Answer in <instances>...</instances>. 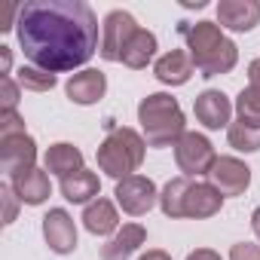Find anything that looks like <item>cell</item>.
I'll return each instance as SVG.
<instances>
[{
  "label": "cell",
  "instance_id": "1",
  "mask_svg": "<svg viewBox=\"0 0 260 260\" xmlns=\"http://www.w3.org/2000/svg\"><path fill=\"white\" fill-rule=\"evenodd\" d=\"M16 37L25 58L49 74L83 68L98 43V19L83 0H28L19 7Z\"/></svg>",
  "mask_w": 260,
  "mask_h": 260
},
{
  "label": "cell",
  "instance_id": "2",
  "mask_svg": "<svg viewBox=\"0 0 260 260\" xmlns=\"http://www.w3.org/2000/svg\"><path fill=\"white\" fill-rule=\"evenodd\" d=\"M184 37H187V49H190L193 68L199 71V77H220V74H230L236 68L239 49L220 31V25L196 22V25L184 28Z\"/></svg>",
  "mask_w": 260,
  "mask_h": 260
},
{
  "label": "cell",
  "instance_id": "3",
  "mask_svg": "<svg viewBox=\"0 0 260 260\" xmlns=\"http://www.w3.org/2000/svg\"><path fill=\"white\" fill-rule=\"evenodd\" d=\"M138 122L147 147H172L184 138L187 122H184V110L178 104V98L166 95V92H153L147 98H141L138 104Z\"/></svg>",
  "mask_w": 260,
  "mask_h": 260
},
{
  "label": "cell",
  "instance_id": "4",
  "mask_svg": "<svg viewBox=\"0 0 260 260\" xmlns=\"http://www.w3.org/2000/svg\"><path fill=\"white\" fill-rule=\"evenodd\" d=\"M144 150H147V141L144 135H138L135 128H110L107 138L101 141L98 147V169L107 175V178H132L141 162H144Z\"/></svg>",
  "mask_w": 260,
  "mask_h": 260
},
{
  "label": "cell",
  "instance_id": "5",
  "mask_svg": "<svg viewBox=\"0 0 260 260\" xmlns=\"http://www.w3.org/2000/svg\"><path fill=\"white\" fill-rule=\"evenodd\" d=\"M175 159H178V169L184 172V178H199V175L211 172L217 156H214V147L205 135L184 132V138L175 144Z\"/></svg>",
  "mask_w": 260,
  "mask_h": 260
},
{
  "label": "cell",
  "instance_id": "6",
  "mask_svg": "<svg viewBox=\"0 0 260 260\" xmlns=\"http://www.w3.org/2000/svg\"><path fill=\"white\" fill-rule=\"evenodd\" d=\"M138 34V25L132 19V13L125 10H113L104 16L101 22V58L104 61H119L122 58V49L128 46V40H132Z\"/></svg>",
  "mask_w": 260,
  "mask_h": 260
},
{
  "label": "cell",
  "instance_id": "7",
  "mask_svg": "<svg viewBox=\"0 0 260 260\" xmlns=\"http://www.w3.org/2000/svg\"><path fill=\"white\" fill-rule=\"evenodd\" d=\"M116 202L125 214H132V217H141L147 214L156 202H159V193H156V184L144 175H132V178H122L116 181Z\"/></svg>",
  "mask_w": 260,
  "mask_h": 260
},
{
  "label": "cell",
  "instance_id": "8",
  "mask_svg": "<svg viewBox=\"0 0 260 260\" xmlns=\"http://www.w3.org/2000/svg\"><path fill=\"white\" fill-rule=\"evenodd\" d=\"M208 184L220 196H242L251 184V169L236 156H217L208 172Z\"/></svg>",
  "mask_w": 260,
  "mask_h": 260
},
{
  "label": "cell",
  "instance_id": "9",
  "mask_svg": "<svg viewBox=\"0 0 260 260\" xmlns=\"http://www.w3.org/2000/svg\"><path fill=\"white\" fill-rule=\"evenodd\" d=\"M0 166H4V172L10 178L37 169V144H34V138L28 132L16 135V138H4L0 141Z\"/></svg>",
  "mask_w": 260,
  "mask_h": 260
},
{
  "label": "cell",
  "instance_id": "10",
  "mask_svg": "<svg viewBox=\"0 0 260 260\" xmlns=\"http://www.w3.org/2000/svg\"><path fill=\"white\" fill-rule=\"evenodd\" d=\"M43 239L49 245V251L55 254H71L77 248V223L64 208H49V214L43 217Z\"/></svg>",
  "mask_w": 260,
  "mask_h": 260
},
{
  "label": "cell",
  "instance_id": "11",
  "mask_svg": "<svg viewBox=\"0 0 260 260\" xmlns=\"http://www.w3.org/2000/svg\"><path fill=\"white\" fill-rule=\"evenodd\" d=\"M193 113H196V119L205 125V128H223V125H230V113H233V104H230V98L223 95V92H217V89H205L202 95H196V101H193Z\"/></svg>",
  "mask_w": 260,
  "mask_h": 260
},
{
  "label": "cell",
  "instance_id": "12",
  "mask_svg": "<svg viewBox=\"0 0 260 260\" xmlns=\"http://www.w3.org/2000/svg\"><path fill=\"white\" fill-rule=\"evenodd\" d=\"M217 19H220V28L251 31V28L260 25V4L257 0H220Z\"/></svg>",
  "mask_w": 260,
  "mask_h": 260
},
{
  "label": "cell",
  "instance_id": "13",
  "mask_svg": "<svg viewBox=\"0 0 260 260\" xmlns=\"http://www.w3.org/2000/svg\"><path fill=\"white\" fill-rule=\"evenodd\" d=\"M223 205V196L211 187V184H199V181H190V190L184 196V217H193V220H205V217H214Z\"/></svg>",
  "mask_w": 260,
  "mask_h": 260
},
{
  "label": "cell",
  "instance_id": "14",
  "mask_svg": "<svg viewBox=\"0 0 260 260\" xmlns=\"http://www.w3.org/2000/svg\"><path fill=\"white\" fill-rule=\"evenodd\" d=\"M64 89H68V98L74 104H95L107 92V77L101 71H95V68H86V71L74 74Z\"/></svg>",
  "mask_w": 260,
  "mask_h": 260
},
{
  "label": "cell",
  "instance_id": "15",
  "mask_svg": "<svg viewBox=\"0 0 260 260\" xmlns=\"http://www.w3.org/2000/svg\"><path fill=\"white\" fill-rule=\"evenodd\" d=\"M193 71H196V68H193V58H190V52H184V49H172V52H166L162 58H156V64H153L156 80L166 83V86H184V83H190Z\"/></svg>",
  "mask_w": 260,
  "mask_h": 260
},
{
  "label": "cell",
  "instance_id": "16",
  "mask_svg": "<svg viewBox=\"0 0 260 260\" xmlns=\"http://www.w3.org/2000/svg\"><path fill=\"white\" fill-rule=\"evenodd\" d=\"M147 239V230L141 223H122V230H116V236L101 248V260H128Z\"/></svg>",
  "mask_w": 260,
  "mask_h": 260
},
{
  "label": "cell",
  "instance_id": "17",
  "mask_svg": "<svg viewBox=\"0 0 260 260\" xmlns=\"http://www.w3.org/2000/svg\"><path fill=\"white\" fill-rule=\"evenodd\" d=\"M98 190H101V181H98V175L89 172V169H80V172L61 178V196H64L68 202H74V205H89V202H95V199H98Z\"/></svg>",
  "mask_w": 260,
  "mask_h": 260
},
{
  "label": "cell",
  "instance_id": "18",
  "mask_svg": "<svg viewBox=\"0 0 260 260\" xmlns=\"http://www.w3.org/2000/svg\"><path fill=\"white\" fill-rule=\"evenodd\" d=\"M13 190L25 205H43L49 199V193H52V184H49L46 172L31 169V172H22V175L13 178Z\"/></svg>",
  "mask_w": 260,
  "mask_h": 260
},
{
  "label": "cell",
  "instance_id": "19",
  "mask_svg": "<svg viewBox=\"0 0 260 260\" xmlns=\"http://www.w3.org/2000/svg\"><path fill=\"white\" fill-rule=\"evenodd\" d=\"M83 226L92 233V236H110V233H116V226H119V214H116V208H113V202L110 199H95V202H89L86 208H83Z\"/></svg>",
  "mask_w": 260,
  "mask_h": 260
},
{
  "label": "cell",
  "instance_id": "20",
  "mask_svg": "<svg viewBox=\"0 0 260 260\" xmlns=\"http://www.w3.org/2000/svg\"><path fill=\"white\" fill-rule=\"evenodd\" d=\"M43 166H46V172H52L58 178H68V175L83 169V150L68 144V141H58L43 153Z\"/></svg>",
  "mask_w": 260,
  "mask_h": 260
},
{
  "label": "cell",
  "instance_id": "21",
  "mask_svg": "<svg viewBox=\"0 0 260 260\" xmlns=\"http://www.w3.org/2000/svg\"><path fill=\"white\" fill-rule=\"evenodd\" d=\"M153 55H156V34L138 28V34L128 40V46L122 49V58L119 61L125 68H132V71H141V68H147L153 61Z\"/></svg>",
  "mask_w": 260,
  "mask_h": 260
},
{
  "label": "cell",
  "instance_id": "22",
  "mask_svg": "<svg viewBox=\"0 0 260 260\" xmlns=\"http://www.w3.org/2000/svg\"><path fill=\"white\" fill-rule=\"evenodd\" d=\"M187 190H190V178H172V181L162 187V193H159V208H162L166 217H172V220L184 217V196H187Z\"/></svg>",
  "mask_w": 260,
  "mask_h": 260
},
{
  "label": "cell",
  "instance_id": "23",
  "mask_svg": "<svg viewBox=\"0 0 260 260\" xmlns=\"http://www.w3.org/2000/svg\"><path fill=\"white\" fill-rule=\"evenodd\" d=\"M226 141L233 150H242V153H257L260 150V128L257 125H248L242 119L230 122L226 125Z\"/></svg>",
  "mask_w": 260,
  "mask_h": 260
},
{
  "label": "cell",
  "instance_id": "24",
  "mask_svg": "<svg viewBox=\"0 0 260 260\" xmlns=\"http://www.w3.org/2000/svg\"><path fill=\"white\" fill-rule=\"evenodd\" d=\"M236 113H239L242 122L260 128V89H254V86L242 89L239 98H236Z\"/></svg>",
  "mask_w": 260,
  "mask_h": 260
},
{
  "label": "cell",
  "instance_id": "25",
  "mask_svg": "<svg viewBox=\"0 0 260 260\" xmlns=\"http://www.w3.org/2000/svg\"><path fill=\"white\" fill-rule=\"evenodd\" d=\"M55 83H58L55 74H49V71H43V68H34V64H25V68L19 71V86H22V89H31V92H49Z\"/></svg>",
  "mask_w": 260,
  "mask_h": 260
},
{
  "label": "cell",
  "instance_id": "26",
  "mask_svg": "<svg viewBox=\"0 0 260 260\" xmlns=\"http://www.w3.org/2000/svg\"><path fill=\"white\" fill-rule=\"evenodd\" d=\"M19 107V83L13 77H0V113H13Z\"/></svg>",
  "mask_w": 260,
  "mask_h": 260
},
{
  "label": "cell",
  "instance_id": "27",
  "mask_svg": "<svg viewBox=\"0 0 260 260\" xmlns=\"http://www.w3.org/2000/svg\"><path fill=\"white\" fill-rule=\"evenodd\" d=\"M25 135V119L13 110V113H0V141L4 138H16Z\"/></svg>",
  "mask_w": 260,
  "mask_h": 260
},
{
  "label": "cell",
  "instance_id": "28",
  "mask_svg": "<svg viewBox=\"0 0 260 260\" xmlns=\"http://www.w3.org/2000/svg\"><path fill=\"white\" fill-rule=\"evenodd\" d=\"M0 199H4V223H13L16 220V214H19V196H16V190H13V184H0Z\"/></svg>",
  "mask_w": 260,
  "mask_h": 260
},
{
  "label": "cell",
  "instance_id": "29",
  "mask_svg": "<svg viewBox=\"0 0 260 260\" xmlns=\"http://www.w3.org/2000/svg\"><path fill=\"white\" fill-rule=\"evenodd\" d=\"M230 260H260V245H254V242H236L230 248Z\"/></svg>",
  "mask_w": 260,
  "mask_h": 260
},
{
  "label": "cell",
  "instance_id": "30",
  "mask_svg": "<svg viewBox=\"0 0 260 260\" xmlns=\"http://www.w3.org/2000/svg\"><path fill=\"white\" fill-rule=\"evenodd\" d=\"M187 260H223V257L217 251H211V248H196V251L187 254Z\"/></svg>",
  "mask_w": 260,
  "mask_h": 260
},
{
  "label": "cell",
  "instance_id": "31",
  "mask_svg": "<svg viewBox=\"0 0 260 260\" xmlns=\"http://www.w3.org/2000/svg\"><path fill=\"white\" fill-rule=\"evenodd\" d=\"M248 86L260 89V58H254V61L248 64Z\"/></svg>",
  "mask_w": 260,
  "mask_h": 260
},
{
  "label": "cell",
  "instance_id": "32",
  "mask_svg": "<svg viewBox=\"0 0 260 260\" xmlns=\"http://www.w3.org/2000/svg\"><path fill=\"white\" fill-rule=\"evenodd\" d=\"M0 64H4V77H10V68H13V52H10V46H0Z\"/></svg>",
  "mask_w": 260,
  "mask_h": 260
},
{
  "label": "cell",
  "instance_id": "33",
  "mask_svg": "<svg viewBox=\"0 0 260 260\" xmlns=\"http://www.w3.org/2000/svg\"><path fill=\"white\" fill-rule=\"evenodd\" d=\"M138 260H172V257H169L166 251H159V248H150V251H147V254H141Z\"/></svg>",
  "mask_w": 260,
  "mask_h": 260
},
{
  "label": "cell",
  "instance_id": "34",
  "mask_svg": "<svg viewBox=\"0 0 260 260\" xmlns=\"http://www.w3.org/2000/svg\"><path fill=\"white\" fill-rule=\"evenodd\" d=\"M251 226H254V233H257V239H260V208H254V214H251Z\"/></svg>",
  "mask_w": 260,
  "mask_h": 260
}]
</instances>
